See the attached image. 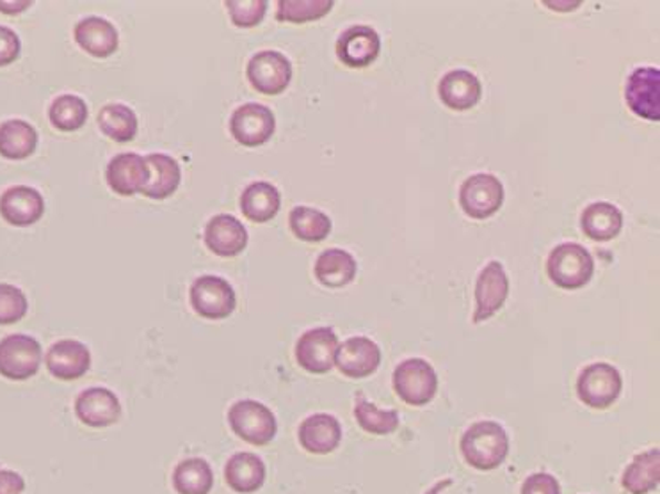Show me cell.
Returning a JSON list of instances; mask_svg holds the SVG:
<instances>
[{"instance_id": "obj_1", "label": "cell", "mask_w": 660, "mask_h": 494, "mask_svg": "<svg viewBox=\"0 0 660 494\" xmlns=\"http://www.w3.org/2000/svg\"><path fill=\"white\" fill-rule=\"evenodd\" d=\"M509 436L500 423L491 420L471 423L459 441L463 459L477 472H494L509 455Z\"/></svg>"}, {"instance_id": "obj_2", "label": "cell", "mask_w": 660, "mask_h": 494, "mask_svg": "<svg viewBox=\"0 0 660 494\" xmlns=\"http://www.w3.org/2000/svg\"><path fill=\"white\" fill-rule=\"evenodd\" d=\"M230 429L250 445L265 446L276 438L278 422L267 405L258 400H238L229 411Z\"/></svg>"}, {"instance_id": "obj_3", "label": "cell", "mask_w": 660, "mask_h": 494, "mask_svg": "<svg viewBox=\"0 0 660 494\" xmlns=\"http://www.w3.org/2000/svg\"><path fill=\"white\" fill-rule=\"evenodd\" d=\"M548 278L565 290L586 287L595 275V260L580 244L557 246L547 261Z\"/></svg>"}, {"instance_id": "obj_4", "label": "cell", "mask_w": 660, "mask_h": 494, "mask_svg": "<svg viewBox=\"0 0 660 494\" xmlns=\"http://www.w3.org/2000/svg\"><path fill=\"white\" fill-rule=\"evenodd\" d=\"M392 384L403 402L423 408L436 397L438 375L431 363L420 358H412L397 364L392 375Z\"/></svg>"}, {"instance_id": "obj_5", "label": "cell", "mask_w": 660, "mask_h": 494, "mask_svg": "<svg viewBox=\"0 0 660 494\" xmlns=\"http://www.w3.org/2000/svg\"><path fill=\"white\" fill-rule=\"evenodd\" d=\"M623 378L620 370L609 363L588 364L577 379V395L580 402L591 409L611 408L620 399Z\"/></svg>"}, {"instance_id": "obj_6", "label": "cell", "mask_w": 660, "mask_h": 494, "mask_svg": "<svg viewBox=\"0 0 660 494\" xmlns=\"http://www.w3.org/2000/svg\"><path fill=\"white\" fill-rule=\"evenodd\" d=\"M189 297L193 310L203 319L223 320L237 308L234 287L220 276L205 275L194 279Z\"/></svg>"}, {"instance_id": "obj_7", "label": "cell", "mask_w": 660, "mask_h": 494, "mask_svg": "<svg viewBox=\"0 0 660 494\" xmlns=\"http://www.w3.org/2000/svg\"><path fill=\"white\" fill-rule=\"evenodd\" d=\"M40 342L29 335H10L0 340V375L10 381H26L40 370Z\"/></svg>"}, {"instance_id": "obj_8", "label": "cell", "mask_w": 660, "mask_h": 494, "mask_svg": "<svg viewBox=\"0 0 660 494\" xmlns=\"http://www.w3.org/2000/svg\"><path fill=\"white\" fill-rule=\"evenodd\" d=\"M504 203V185L488 173L471 175L459 189V205L471 219H488L500 210Z\"/></svg>"}, {"instance_id": "obj_9", "label": "cell", "mask_w": 660, "mask_h": 494, "mask_svg": "<svg viewBox=\"0 0 660 494\" xmlns=\"http://www.w3.org/2000/svg\"><path fill=\"white\" fill-rule=\"evenodd\" d=\"M247 81L262 95L276 96L293 81V64L282 52L264 50L247 63Z\"/></svg>"}, {"instance_id": "obj_10", "label": "cell", "mask_w": 660, "mask_h": 494, "mask_svg": "<svg viewBox=\"0 0 660 494\" xmlns=\"http://www.w3.org/2000/svg\"><path fill=\"white\" fill-rule=\"evenodd\" d=\"M338 338L328 326L314 328L299 337L296 343V361L303 370L311 373H328L335 367L338 351Z\"/></svg>"}, {"instance_id": "obj_11", "label": "cell", "mask_w": 660, "mask_h": 494, "mask_svg": "<svg viewBox=\"0 0 660 494\" xmlns=\"http://www.w3.org/2000/svg\"><path fill=\"white\" fill-rule=\"evenodd\" d=\"M276 117L262 104H244L230 117V132L234 140L247 148H256L273 137Z\"/></svg>"}, {"instance_id": "obj_12", "label": "cell", "mask_w": 660, "mask_h": 494, "mask_svg": "<svg viewBox=\"0 0 660 494\" xmlns=\"http://www.w3.org/2000/svg\"><path fill=\"white\" fill-rule=\"evenodd\" d=\"M509 278L500 261L486 264L476 281V311L474 323L486 322L502 310L508 301Z\"/></svg>"}, {"instance_id": "obj_13", "label": "cell", "mask_w": 660, "mask_h": 494, "mask_svg": "<svg viewBox=\"0 0 660 494\" xmlns=\"http://www.w3.org/2000/svg\"><path fill=\"white\" fill-rule=\"evenodd\" d=\"M625 99L633 114L650 120V122H660L659 68L648 66L633 70L627 79Z\"/></svg>"}, {"instance_id": "obj_14", "label": "cell", "mask_w": 660, "mask_h": 494, "mask_svg": "<svg viewBox=\"0 0 660 494\" xmlns=\"http://www.w3.org/2000/svg\"><path fill=\"white\" fill-rule=\"evenodd\" d=\"M75 416L85 428H111L122 419V404L108 388H88L75 400Z\"/></svg>"}, {"instance_id": "obj_15", "label": "cell", "mask_w": 660, "mask_h": 494, "mask_svg": "<svg viewBox=\"0 0 660 494\" xmlns=\"http://www.w3.org/2000/svg\"><path fill=\"white\" fill-rule=\"evenodd\" d=\"M335 364L349 379L373 375L382 364V349L367 337H353L338 346Z\"/></svg>"}, {"instance_id": "obj_16", "label": "cell", "mask_w": 660, "mask_h": 494, "mask_svg": "<svg viewBox=\"0 0 660 494\" xmlns=\"http://www.w3.org/2000/svg\"><path fill=\"white\" fill-rule=\"evenodd\" d=\"M382 52V38L368 25H355L342 32L337 41V55L349 68H367Z\"/></svg>"}, {"instance_id": "obj_17", "label": "cell", "mask_w": 660, "mask_h": 494, "mask_svg": "<svg viewBox=\"0 0 660 494\" xmlns=\"http://www.w3.org/2000/svg\"><path fill=\"white\" fill-rule=\"evenodd\" d=\"M45 199L28 185H14L0 196V216L11 226H31L43 217Z\"/></svg>"}, {"instance_id": "obj_18", "label": "cell", "mask_w": 660, "mask_h": 494, "mask_svg": "<svg viewBox=\"0 0 660 494\" xmlns=\"http://www.w3.org/2000/svg\"><path fill=\"white\" fill-rule=\"evenodd\" d=\"M297 440L308 454L328 455L341 446L342 425L333 414L315 413L303 420Z\"/></svg>"}, {"instance_id": "obj_19", "label": "cell", "mask_w": 660, "mask_h": 494, "mask_svg": "<svg viewBox=\"0 0 660 494\" xmlns=\"http://www.w3.org/2000/svg\"><path fill=\"white\" fill-rule=\"evenodd\" d=\"M47 369L59 381H77L91 367V352L79 340H59L50 347L45 358Z\"/></svg>"}, {"instance_id": "obj_20", "label": "cell", "mask_w": 660, "mask_h": 494, "mask_svg": "<svg viewBox=\"0 0 660 494\" xmlns=\"http://www.w3.org/2000/svg\"><path fill=\"white\" fill-rule=\"evenodd\" d=\"M205 246L221 258H234L246 249L247 229L237 217L220 214L205 226Z\"/></svg>"}, {"instance_id": "obj_21", "label": "cell", "mask_w": 660, "mask_h": 494, "mask_svg": "<svg viewBox=\"0 0 660 494\" xmlns=\"http://www.w3.org/2000/svg\"><path fill=\"white\" fill-rule=\"evenodd\" d=\"M105 178L114 193L120 196H134L141 193L149 182L146 161L138 153H120L109 162Z\"/></svg>"}, {"instance_id": "obj_22", "label": "cell", "mask_w": 660, "mask_h": 494, "mask_svg": "<svg viewBox=\"0 0 660 494\" xmlns=\"http://www.w3.org/2000/svg\"><path fill=\"white\" fill-rule=\"evenodd\" d=\"M77 45L84 52L97 59H105L113 55L120 45L116 28L109 20L100 17H88L77 23L75 31Z\"/></svg>"}, {"instance_id": "obj_23", "label": "cell", "mask_w": 660, "mask_h": 494, "mask_svg": "<svg viewBox=\"0 0 660 494\" xmlns=\"http://www.w3.org/2000/svg\"><path fill=\"white\" fill-rule=\"evenodd\" d=\"M149 167V182L141 193L146 198L162 202L176 193L182 182V169L179 162L166 153H152L144 157Z\"/></svg>"}, {"instance_id": "obj_24", "label": "cell", "mask_w": 660, "mask_h": 494, "mask_svg": "<svg viewBox=\"0 0 660 494\" xmlns=\"http://www.w3.org/2000/svg\"><path fill=\"white\" fill-rule=\"evenodd\" d=\"M438 95L453 111H468L481 100V81L468 70H453L438 84Z\"/></svg>"}, {"instance_id": "obj_25", "label": "cell", "mask_w": 660, "mask_h": 494, "mask_svg": "<svg viewBox=\"0 0 660 494\" xmlns=\"http://www.w3.org/2000/svg\"><path fill=\"white\" fill-rule=\"evenodd\" d=\"M267 470L264 461L252 452H238L226 461L225 481L238 494H253L262 490Z\"/></svg>"}, {"instance_id": "obj_26", "label": "cell", "mask_w": 660, "mask_h": 494, "mask_svg": "<svg viewBox=\"0 0 660 494\" xmlns=\"http://www.w3.org/2000/svg\"><path fill=\"white\" fill-rule=\"evenodd\" d=\"M660 450L651 449L633 455L632 463L625 467L621 487L629 494H648L659 487Z\"/></svg>"}, {"instance_id": "obj_27", "label": "cell", "mask_w": 660, "mask_h": 494, "mask_svg": "<svg viewBox=\"0 0 660 494\" xmlns=\"http://www.w3.org/2000/svg\"><path fill=\"white\" fill-rule=\"evenodd\" d=\"M580 226H582L586 237L598 240V243H607L620 235L621 228H623V214L611 203H593L582 212Z\"/></svg>"}, {"instance_id": "obj_28", "label": "cell", "mask_w": 660, "mask_h": 494, "mask_svg": "<svg viewBox=\"0 0 660 494\" xmlns=\"http://www.w3.org/2000/svg\"><path fill=\"white\" fill-rule=\"evenodd\" d=\"M314 272L317 281L324 287L342 288L347 287L356 278L358 266L353 255L333 247L321 253L315 261Z\"/></svg>"}, {"instance_id": "obj_29", "label": "cell", "mask_w": 660, "mask_h": 494, "mask_svg": "<svg viewBox=\"0 0 660 494\" xmlns=\"http://www.w3.org/2000/svg\"><path fill=\"white\" fill-rule=\"evenodd\" d=\"M282 207V194L270 182H253L241 194V212L253 223L274 219Z\"/></svg>"}, {"instance_id": "obj_30", "label": "cell", "mask_w": 660, "mask_h": 494, "mask_svg": "<svg viewBox=\"0 0 660 494\" xmlns=\"http://www.w3.org/2000/svg\"><path fill=\"white\" fill-rule=\"evenodd\" d=\"M38 148V132L23 120H8L0 125V155L10 161L31 157Z\"/></svg>"}, {"instance_id": "obj_31", "label": "cell", "mask_w": 660, "mask_h": 494, "mask_svg": "<svg viewBox=\"0 0 660 494\" xmlns=\"http://www.w3.org/2000/svg\"><path fill=\"white\" fill-rule=\"evenodd\" d=\"M171 481L179 494H211L214 472L205 459L189 457L176 464Z\"/></svg>"}, {"instance_id": "obj_32", "label": "cell", "mask_w": 660, "mask_h": 494, "mask_svg": "<svg viewBox=\"0 0 660 494\" xmlns=\"http://www.w3.org/2000/svg\"><path fill=\"white\" fill-rule=\"evenodd\" d=\"M355 420L359 428L373 436H388L399 429V413L396 409H379L370 400L365 399L364 393L356 395Z\"/></svg>"}, {"instance_id": "obj_33", "label": "cell", "mask_w": 660, "mask_h": 494, "mask_svg": "<svg viewBox=\"0 0 660 494\" xmlns=\"http://www.w3.org/2000/svg\"><path fill=\"white\" fill-rule=\"evenodd\" d=\"M100 131L108 135L109 140L116 143H129L138 135L140 120L131 107L123 104H109L102 107L99 113Z\"/></svg>"}, {"instance_id": "obj_34", "label": "cell", "mask_w": 660, "mask_h": 494, "mask_svg": "<svg viewBox=\"0 0 660 494\" xmlns=\"http://www.w3.org/2000/svg\"><path fill=\"white\" fill-rule=\"evenodd\" d=\"M288 225L303 243H323L332 234V219L317 208H294L288 216Z\"/></svg>"}, {"instance_id": "obj_35", "label": "cell", "mask_w": 660, "mask_h": 494, "mask_svg": "<svg viewBox=\"0 0 660 494\" xmlns=\"http://www.w3.org/2000/svg\"><path fill=\"white\" fill-rule=\"evenodd\" d=\"M88 105L77 95H61L49 109L50 123L61 132H75L88 122Z\"/></svg>"}, {"instance_id": "obj_36", "label": "cell", "mask_w": 660, "mask_h": 494, "mask_svg": "<svg viewBox=\"0 0 660 494\" xmlns=\"http://www.w3.org/2000/svg\"><path fill=\"white\" fill-rule=\"evenodd\" d=\"M332 0H280V22L305 23L319 20L333 10Z\"/></svg>"}, {"instance_id": "obj_37", "label": "cell", "mask_w": 660, "mask_h": 494, "mask_svg": "<svg viewBox=\"0 0 660 494\" xmlns=\"http://www.w3.org/2000/svg\"><path fill=\"white\" fill-rule=\"evenodd\" d=\"M29 302L19 287L0 284V326L20 322L28 313Z\"/></svg>"}, {"instance_id": "obj_38", "label": "cell", "mask_w": 660, "mask_h": 494, "mask_svg": "<svg viewBox=\"0 0 660 494\" xmlns=\"http://www.w3.org/2000/svg\"><path fill=\"white\" fill-rule=\"evenodd\" d=\"M225 6L234 25L243 29L258 25L267 11L265 0H229Z\"/></svg>"}, {"instance_id": "obj_39", "label": "cell", "mask_w": 660, "mask_h": 494, "mask_svg": "<svg viewBox=\"0 0 660 494\" xmlns=\"http://www.w3.org/2000/svg\"><path fill=\"white\" fill-rule=\"evenodd\" d=\"M520 494H561V485L550 473H532L521 484Z\"/></svg>"}, {"instance_id": "obj_40", "label": "cell", "mask_w": 660, "mask_h": 494, "mask_svg": "<svg viewBox=\"0 0 660 494\" xmlns=\"http://www.w3.org/2000/svg\"><path fill=\"white\" fill-rule=\"evenodd\" d=\"M22 43L13 29L0 25V66H8L19 59Z\"/></svg>"}, {"instance_id": "obj_41", "label": "cell", "mask_w": 660, "mask_h": 494, "mask_svg": "<svg viewBox=\"0 0 660 494\" xmlns=\"http://www.w3.org/2000/svg\"><path fill=\"white\" fill-rule=\"evenodd\" d=\"M26 481L11 470H0V494H23Z\"/></svg>"}, {"instance_id": "obj_42", "label": "cell", "mask_w": 660, "mask_h": 494, "mask_svg": "<svg viewBox=\"0 0 660 494\" xmlns=\"http://www.w3.org/2000/svg\"><path fill=\"white\" fill-rule=\"evenodd\" d=\"M32 2H20V0H10V2H0V11L6 14H20L22 11L31 8Z\"/></svg>"}, {"instance_id": "obj_43", "label": "cell", "mask_w": 660, "mask_h": 494, "mask_svg": "<svg viewBox=\"0 0 660 494\" xmlns=\"http://www.w3.org/2000/svg\"><path fill=\"white\" fill-rule=\"evenodd\" d=\"M582 2H570V0H556V2H545L547 8L550 10L561 11V13H570L571 10H576Z\"/></svg>"}, {"instance_id": "obj_44", "label": "cell", "mask_w": 660, "mask_h": 494, "mask_svg": "<svg viewBox=\"0 0 660 494\" xmlns=\"http://www.w3.org/2000/svg\"><path fill=\"white\" fill-rule=\"evenodd\" d=\"M453 484V478H444V481L436 482L431 490H427L426 494H441V491L447 490Z\"/></svg>"}]
</instances>
